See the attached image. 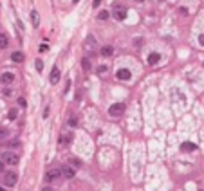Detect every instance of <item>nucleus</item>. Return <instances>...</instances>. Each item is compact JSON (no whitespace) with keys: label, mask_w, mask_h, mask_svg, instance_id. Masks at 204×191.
Segmentation results:
<instances>
[{"label":"nucleus","mask_w":204,"mask_h":191,"mask_svg":"<svg viewBox=\"0 0 204 191\" xmlns=\"http://www.w3.org/2000/svg\"><path fill=\"white\" fill-rule=\"evenodd\" d=\"M18 161H20V157H18V153H14V152H5V153H2V162L7 164V166H16Z\"/></svg>","instance_id":"nucleus-1"},{"label":"nucleus","mask_w":204,"mask_h":191,"mask_svg":"<svg viewBox=\"0 0 204 191\" xmlns=\"http://www.w3.org/2000/svg\"><path fill=\"white\" fill-rule=\"evenodd\" d=\"M61 177H63L61 168H54V170H51V171L45 173V182H56V180L61 179Z\"/></svg>","instance_id":"nucleus-2"},{"label":"nucleus","mask_w":204,"mask_h":191,"mask_svg":"<svg viewBox=\"0 0 204 191\" xmlns=\"http://www.w3.org/2000/svg\"><path fill=\"white\" fill-rule=\"evenodd\" d=\"M123 112H125V105L123 103H114L108 108V116L110 117H119V116H123Z\"/></svg>","instance_id":"nucleus-3"},{"label":"nucleus","mask_w":204,"mask_h":191,"mask_svg":"<svg viewBox=\"0 0 204 191\" xmlns=\"http://www.w3.org/2000/svg\"><path fill=\"white\" fill-rule=\"evenodd\" d=\"M16 180H18V177H16L14 171H7V173L4 175V182H5L7 188H13V186L16 184Z\"/></svg>","instance_id":"nucleus-4"},{"label":"nucleus","mask_w":204,"mask_h":191,"mask_svg":"<svg viewBox=\"0 0 204 191\" xmlns=\"http://www.w3.org/2000/svg\"><path fill=\"white\" fill-rule=\"evenodd\" d=\"M14 81V74L13 72H4L2 76H0V83L2 85H11Z\"/></svg>","instance_id":"nucleus-5"},{"label":"nucleus","mask_w":204,"mask_h":191,"mask_svg":"<svg viewBox=\"0 0 204 191\" xmlns=\"http://www.w3.org/2000/svg\"><path fill=\"white\" fill-rule=\"evenodd\" d=\"M130 78H132V74H130L128 69H119V70H118V79H121V81H128Z\"/></svg>","instance_id":"nucleus-6"},{"label":"nucleus","mask_w":204,"mask_h":191,"mask_svg":"<svg viewBox=\"0 0 204 191\" xmlns=\"http://www.w3.org/2000/svg\"><path fill=\"white\" fill-rule=\"evenodd\" d=\"M112 16H114L116 20H125V16H127V9H125V7H119V9H114V13H112Z\"/></svg>","instance_id":"nucleus-7"},{"label":"nucleus","mask_w":204,"mask_h":191,"mask_svg":"<svg viewBox=\"0 0 204 191\" xmlns=\"http://www.w3.org/2000/svg\"><path fill=\"white\" fill-rule=\"evenodd\" d=\"M49 81H51V85H56V83L60 81V69H58V67H54V69L51 70V79H49Z\"/></svg>","instance_id":"nucleus-8"},{"label":"nucleus","mask_w":204,"mask_h":191,"mask_svg":"<svg viewBox=\"0 0 204 191\" xmlns=\"http://www.w3.org/2000/svg\"><path fill=\"white\" fill-rule=\"evenodd\" d=\"M61 171H63V177H65V179H72V177L76 175V170L71 168V166H63Z\"/></svg>","instance_id":"nucleus-9"},{"label":"nucleus","mask_w":204,"mask_h":191,"mask_svg":"<svg viewBox=\"0 0 204 191\" xmlns=\"http://www.w3.org/2000/svg\"><path fill=\"white\" fill-rule=\"evenodd\" d=\"M31 23H33V27H38L40 25V14H38V11H31Z\"/></svg>","instance_id":"nucleus-10"},{"label":"nucleus","mask_w":204,"mask_h":191,"mask_svg":"<svg viewBox=\"0 0 204 191\" xmlns=\"http://www.w3.org/2000/svg\"><path fill=\"white\" fill-rule=\"evenodd\" d=\"M11 60H13L14 63H22V61L25 60V56H24V52L16 51V52H13V54H11Z\"/></svg>","instance_id":"nucleus-11"},{"label":"nucleus","mask_w":204,"mask_h":191,"mask_svg":"<svg viewBox=\"0 0 204 191\" xmlns=\"http://www.w3.org/2000/svg\"><path fill=\"white\" fill-rule=\"evenodd\" d=\"M159 60H161V54H159V52H150V54H148V63H150V65L159 63Z\"/></svg>","instance_id":"nucleus-12"},{"label":"nucleus","mask_w":204,"mask_h":191,"mask_svg":"<svg viewBox=\"0 0 204 191\" xmlns=\"http://www.w3.org/2000/svg\"><path fill=\"white\" fill-rule=\"evenodd\" d=\"M94 47H96V40H94V36H89V38H87V42H85V49L94 51Z\"/></svg>","instance_id":"nucleus-13"},{"label":"nucleus","mask_w":204,"mask_h":191,"mask_svg":"<svg viewBox=\"0 0 204 191\" xmlns=\"http://www.w3.org/2000/svg\"><path fill=\"white\" fill-rule=\"evenodd\" d=\"M181 150L183 152H193V150H197V146L193 143H183L181 144Z\"/></svg>","instance_id":"nucleus-14"},{"label":"nucleus","mask_w":204,"mask_h":191,"mask_svg":"<svg viewBox=\"0 0 204 191\" xmlns=\"http://www.w3.org/2000/svg\"><path fill=\"white\" fill-rule=\"evenodd\" d=\"M112 52H114V49H112L110 45H105V47L99 49V54H101V56H110Z\"/></svg>","instance_id":"nucleus-15"},{"label":"nucleus","mask_w":204,"mask_h":191,"mask_svg":"<svg viewBox=\"0 0 204 191\" xmlns=\"http://www.w3.org/2000/svg\"><path fill=\"white\" fill-rule=\"evenodd\" d=\"M71 139H72V134H61V137H60V144H69Z\"/></svg>","instance_id":"nucleus-16"},{"label":"nucleus","mask_w":204,"mask_h":191,"mask_svg":"<svg viewBox=\"0 0 204 191\" xmlns=\"http://www.w3.org/2000/svg\"><path fill=\"white\" fill-rule=\"evenodd\" d=\"M81 67H83L85 72H89V70L92 69V67H90V60H89V58H83V60H81Z\"/></svg>","instance_id":"nucleus-17"},{"label":"nucleus","mask_w":204,"mask_h":191,"mask_svg":"<svg viewBox=\"0 0 204 191\" xmlns=\"http://www.w3.org/2000/svg\"><path fill=\"white\" fill-rule=\"evenodd\" d=\"M7 43H9V40H7V36L0 32V49H5V47H7Z\"/></svg>","instance_id":"nucleus-18"},{"label":"nucleus","mask_w":204,"mask_h":191,"mask_svg":"<svg viewBox=\"0 0 204 191\" xmlns=\"http://www.w3.org/2000/svg\"><path fill=\"white\" fill-rule=\"evenodd\" d=\"M4 146H7V148H18L20 143L18 141H7V143H4Z\"/></svg>","instance_id":"nucleus-19"},{"label":"nucleus","mask_w":204,"mask_h":191,"mask_svg":"<svg viewBox=\"0 0 204 191\" xmlns=\"http://www.w3.org/2000/svg\"><path fill=\"white\" fill-rule=\"evenodd\" d=\"M34 65H36V70H38V72H42V70H43V61H42L40 58L34 61Z\"/></svg>","instance_id":"nucleus-20"},{"label":"nucleus","mask_w":204,"mask_h":191,"mask_svg":"<svg viewBox=\"0 0 204 191\" xmlns=\"http://www.w3.org/2000/svg\"><path fill=\"white\" fill-rule=\"evenodd\" d=\"M16 116H18V110H16V108H11V110H9V116H7V117H9V119L13 121V119H16Z\"/></svg>","instance_id":"nucleus-21"},{"label":"nucleus","mask_w":204,"mask_h":191,"mask_svg":"<svg viewBox=\"0 0 204 191\" xmlns=\"http://www.w3.org/2000/svg\"><path fill=\"white\" fill-rule=\"evenodd\" d=\"M98 18H99V20H107V18H108V13H107V11H101V13H98Z\"/></svg>","instance_id":"nucleus-22"},{"label":"nucleus","mask_w":204,"mask_h":191,"mask_svg":"<svg viewBox=\"0 0 204 191\" xmlns=\"http://www.w3.org/2000/svg\"><path fill=\"white\" fill-rule=\"evenodd\" d=\"M107 70H108V69H107V65H101V67L98 69V74H99V76H101V74H107Z\"/></svg>","instance_id":"nucleus-23"},{"label":"nucleus","mask_w":204,"mask_h":191,"mask_svg":"<svg viewBox=\"0 0 204 191\" xmlns=\"http://www.w3.org/2000/svg\"><path fill=\"white\" fill-rule=\"evenodd\" d=\"M69 164H72V166H80V161L74 159V157H71V159H69Z\"/></svg>","instance_id":"nucleus-24"},{"label":"nucleus","mask_w":204,"mask_h":191,"mask_svg":"<svg viewBox=\"0 0 204 191\" xmlns=\"http://www.w3.org/2000/svg\"><path fill=\"white\" fill-rule=\"evenodd\" d=\"M5 137H7V130H5V128H0V141L5 139Z\"/></svg>","instance_id":"nucleus-25"},{"label":"nucleus","mask_w":204,"mask_h":191,"mask_svg":"<svg viewBox=\"0 0 204 191\" xmlns=\"http://www.w3.org/2000/svg\"><path fill=\"white\" fill-rule=\"evenodd\" d=\"M69 125H71V126H76V125H78V117H71V119H69Z\"/></svg>","instance_id":"nucleus-26"},{"label":"nucleus","mask_w":204,"mask_h":191,"mask_svg":"<svg viewBox=\"0 0 204 191\" xmlns=\"http://www.w3.org/2000/svg\"><path fill=\"white\" fill-rule=\"evenodd\" d=\"M47 49H49V47H47V45H43V43H42V45H40V52H45V51H47Z\"/></svg>","instance_id":"nucleus-27"},{"label":"nucleus","mask_w":204,"mask_h":191,"mask_svg":"<svg viewBox=\"0 0 204 191\" xmlns=\"http://www.w3.org/2000/svg\"><path fill=\"white\" fill-rule=\"evenodd\" d=\"M18 105H20V106H25V99L20 97V99H18Z\"/></svg>","instance_id":"nucleus-28"},{"label":"nucleus","mask_w":204,"mask_h":191,"mask_svg":"<svg viewBox=\"0 0 204 191\" xmlns=\"http://www.w3.org/2000/svg\"><path fill=\"white\" fill-rule=\"evenodd\" d=\"M199 43L204 47V34H201V36H199Z\"/></svg>","instance_id":"nucleus-29"},{"label":"nucleus","mask_w":204,"mask_h":191,"mask_svg":"<svg viewBox=\"0 0 204 191\" xmlns=\"http://www.w3.org/2000/svg\"><path fill=\"white\" fill-rule=\"evenodd\" d=\"M103 0H94V7H99V4H101Z\"/></svg>","instance_id":"nucleus-30"},{"label":"nucleus","mask_w":204,"mask_h":191,"mask_svg":"<svg viewBox=\"0 0 204 191\" xmlns=\"http://www.w3.org/2000/svg\"><path fill=\"white\" fill-rule=\"evenodd\" d=\"M42 191H52V188H49V186H45V188H43V189Z\"/></svg>","instance_id":"nucleus-31"},{"label":"nucleus","mask_w":204,"mask_h":191,"mask_svg":"<svg viewBox=\"0 0 204 191\" xmlns=\"http://www.w3.org/2000/svg\"><path fill=\"white\" fill-rule=\"evenodd\" d=\"M4 171V162H0V173Z\"/></svg>","instance_id":"nucleus-32"},{"label":"nucleus","mask_w":204,"mask_h":191,"mask_svg":"<svg viewBox=\"0 0 204 191\" xmlns=\"http://www.w3.org/2000/svg\"><path fill=\"white\" fill-rule=\"evenodd\" d=\"M0 191H5V189H4V188H0Z\"/></svg>","instance_id":"nucleus-33"},{"label":"nucleus","mask_w":204,"mask_h":191,"mask_svg":"<svg viewBox=\"0 0 204 191\" xmlns=\"http://www.w3.org/2000/svg\"><path fill=\"white\" fill-rule=\"evenodd\" d=\"M136 2H143V0H136Z\"/></svg>","instance_id":"nucleus-34"}]
</instances>
